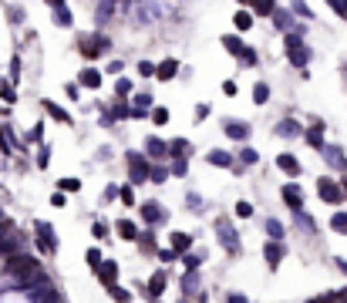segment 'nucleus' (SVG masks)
Segmentation results:
<instances>
[{"label":"nucleus","instance_id":"nucleus-12","mask_svg":"<svg viewBox=\"0 0 347 303\" xmlns=\"http://www.w3.org/2000/svg\"><path fill=\"white\" fill-rule=\"evenodd\" d=\"M81 81H84V84H98V74L95 71H84V74H81Z\"/></svg>","mask_w":347,"mask_h":303},{"label":"nucleus","instance_id":"nucleus-10","mask_svg":"<svg viewBox=\"0 0 347 303\" xmlns=\"http://www.w3.org/2000/svg\"><path fill=\"white\" fill-rule=\"evenodd\" d=\"M48 112H51V115H54V118H57V121H68V115H64V112H61V108H57V104H48Z\"/></svg>","mask_w":347,"mask_h":303},{"label":"nucleus","instance_id":"nucleus-11","mask_svg":"<svg viewBox=\"0 0 347 303\" xmlns=\"http://www.w3.org/2000/svg\"><path fill=\"white\" fill-rule=\"evenodd\" d=\"M152 118L162 125V121H169V112H165V108H155V112H152Z\"/></svg>","mask_w":347,"mask_h":303},{"label":"nucleus","instance_id":"nucleus-6","mask_svg":"<svg viewBox=\"0 0 347 303\" xmlns=\"http://www.w3.org/2000/svg\"><path fill=\"white\" fill-rule=\"evenodd\" d=\"M172 74H176V61H165L159 68V78H172Z\"/></svg>","mask_w":347,"mask_h":303},{"label":"nucleus","instance_id":"nucleus-15","mask_svg":"<svg viewBox=\"0 0 347 303\" xmlns=\"http://www.w3.org/2000/svg\"><path fill=\"white\" fill-rule=\"evenodd\" d=\"M334 7H337V14H347V0H331Z\"/></svg>","mask_w":347,"mask_h":303},{"label":"nucleus","instance_id":"nucleus-5","mask_svg":"<svg viewBox=\"0 0 347 303\" xmlns=\"http://www.w3.org/2000/svg\"><path fill=\"white\" fill-rule=\"evenodd\" d=\"M148 155H165V142L152 138V142H148Z\"/></svg>","mask_w":347,"mask_h":303},{"label":"nucleus","instance_id":"nucleus-7","mask_svg":"<svg viewBox=\"0 0 347 303\" xmlns=\"http://www.w3.org/2000/svg\"><path fill=\"white\" fill-rule=\"evenodd\" d=\"M267 229H270V236H273V240H280V236H283V226L276 223V219H270V223H267Z\"/></svg>","mask_w":347,"mask_h":303},{"label":"nucleus","instance_id":"nucleus-4","mask_svg":"<svg viewBox=\"0 0 347 303\" xmlns=\"http://www.w3.org/2000/svg\"><path fill=\"white\" fill-rule=\"evenodd\" d=\"M267 259H270V266L280 263V246H276V243H270V246H267Z\"/></svg>","mask_w":347,"mask_h":303},{"label":"nucleus","instance_id":"nucleus-18","mask_svg":"<svg viewBox=\"0 0 347 303\" xmlns=\"http://www.w3.org/2000/svg\"><path fill=\"white\" fill-rule=\"evenodd\" d=\"M112 276H115V266L105 263V283H112Z\"/></svg>","mask_w":347,"mask_h":303},{"label":"nucleus","instance_id":"nucleus-17","mask_svg":"<svg viewBox=\"0 0 347 303\" xmlns=\"http://www.w3.org/2000/svg\"><path fill=\"white\" fill-rule=\"evenodd\" d=\"M148 290H152V293H162V276H155V279H152V287H148Z\"/></svg>","mask_w":347,"mask_h":303},{"label":"nucleus","instance_id":"nucleus-2","mask_svg":"<svg viewBox=\"0 0 347 303\" xmlns=\"http://www.w3.org/2000/svg\"><path fill=\"white\" fill-rule=\"evenodd\" d=\"M280 168H287V172H290V176H297V172H300L297 159H290V155H280Z\"/></svg>","mask_w":347,"mask_h":303},{"label":"nucleus","instance_id":"nucleus-14","mask_svg":"<svg viewBox=\"0 0 347 303\" xmlns=\"http://www.w3.org/2000/svg\"><path fill=\"white\" fill-rule=\"evenodd\" d=\"M121 202H128V206H132V202H135V196H132V189H121Z\"/></svg>","mask_w":347,"mask_h":303},{"label":"nucleus","instance_id":"nucleus-13","mask_svg":"<svg viewBox=\"0 0 347 303\" xmlns=\"http://www.w3.org/2000/svg\"><path fill=\"white\" fill-rule=\"evenodd\" d=\"M256 7H259V14H270V7H273V0H256Z\"/></svg>","mask_w":347,"mask_h":303},{"label":"nucleus","instance_id":"nucleus-3","mask_svg":"<svg viewBox=\"0 0 347 303\" xmlns=\"http://www.w3.org/2000/svg\"><path fill=\"white\" fill-rule=\"evenodd\" d=\"M283 199L290 202V206H300V189H290V185H287V189H283Z\"/></svg>","mask_w":347,"mask_h":303},{"label":"nucleus","instance_id":"nucleus-9","mask_svg":"<svg viewBox=\"0 0 347 303\" xmlns=\"http://www.w3.org/2000/svg\"><path fill=\"white\" fill-rule=\"evenodd\" d=\"M267 98H270V88H267V84H256V101L263 104V101H267Z\"/></svg>","mask_w":347,"mask_h":303},{"label":"nucleus","instance_id":"nucleus-8","mask_svg":"<svg viewBox=\"0 0 347 303\" xmlns=\"http://www.w3.org/2000/svg\"><path fill=\"white\" fill-rule=\"evenodd\" d=\"M334 229H337V232H347V215H334Z\"/></svg>","mask_w":347,"mask_h":303},{"label":"nucleus","instance_id":"nucleus-1","mask_svg":"<svg viewBox=\"0 0 347 303\" xmlns=\"http://www.w3.org/2000/svg\"><path fill=\"white\" fill-rule=\"evenodd\" d=\"M118 236H125V240H135V236H138V229L128 223V219H121V223H118Z\"/></svg>","mask_w":347,"mask_h":303},{"label":"nucleus","instance_id":"nucleus-16","mask_svg":"<svg viewBox=\"0 0 347 303\" xmlns=\"http://www.w3.org/2000/svg\"><path fill=\"white\" fill-rule=\"evenodd\" d=\"M172 243H176V249H186V246H189V240H186V236H176Z\"/></svg>","mask_w":347,"mask_h":303}]
</instances>
